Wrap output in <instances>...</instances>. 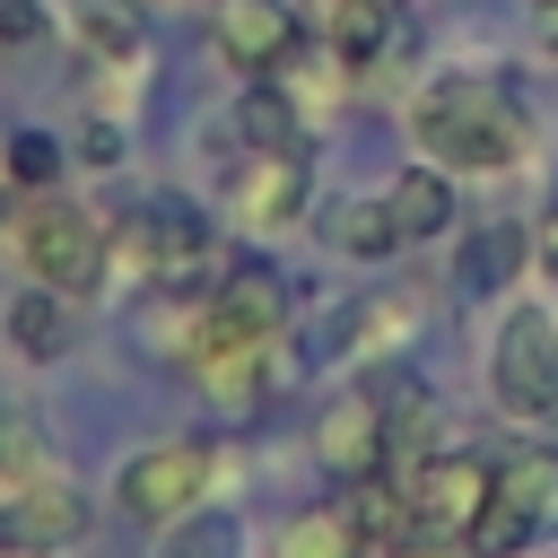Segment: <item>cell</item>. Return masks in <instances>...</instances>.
I'll return each mask as SVG.
<instances>
[{
  "label": "cell",
  "instance_id": "obj_11",
  "mask_svg": "<svg viewBox=\"0 0 558 558\" xmlns=\"http://www.w3.org/2000/svg\"><path fill=\"white\" fill-rule=\"evenodd\" d=\"M523 262H532V227L523 218H480L453 244V288L462 296H514L523 288Z\"/></svg>",
  "mask_w": 558,
  "mask_h": 558
},
{
  "label": "cell",
  "instance_id": "obj_8",
  "mask_svg": "<svg viewBox=\"0 0 558 558\" xmlns=\"http://www.w3.org/2000/svg\"><path fill=\"white\" fill-rule=\"evenodd\" d=\"M218 201L244 235H279L314 209V166H305V148H235Z\"/></svg>",
  "mask_w": 558,
  "mask_h": 558
},
{
  "label": "cell",
  "instance_id": "obj_5",
  "mask_svg": "<svg viewBox=\"0 0 558 558\" xmlns=\"http://www.w3.org/2000/svg\"><path fill=\"white\" fill-rule=\"evenodd\" d=\"M218 480H227V445H218V436H148V445L122 453V471H113V506H122L131 523L166 532L174 514L209 506Z\"/></svg>",
  "mask_w": 558,
  "mask_h": 558
},
{
  "label": "cell",
  "instance_id": "obj_3",
  "mask_svg": "<svg viewBox=\"0 0 558 558\" xmlns=\"http://www.w3.org/2000/svg\"><path fill=\"white\" fill-rule=\"evenodd\" d=\"M9 244L35 288H61L78 305L113 288V227L61 192H26V209H9Z\"/></svg>",
  "mask_w": 558,
  "mask_h": 558
},
{
  "label": "cell",
  "instance_id": "obj_22",
  "mask_svg": "<svg viewBox=\"0 0 558 558\" xmlns=\"http://www.w3.org/2000/svg\"><path fill=\"white\" fill-rule=\"evenodd\" d=\"M44 35H52L44 0H0V44H44Z\"/></svg>",
  "mask_w": 558,
  "mask_h": 558
},
{
  "label": "cell",
  "instance_id": "obj_14",
  "mask_svg": "<svg viewBox=\"0 0 558 558\" xmlns=\"http://www.w3.org/2000/svg\"><path fill=\"white\" fill-rule=\"evenodd\" d=\"M314 235H323L340 262H392V253H401V227H392L384 192H349V201H323V209H314Z\"/></svg>",
  "mask_w": 558,
  "mask_h": 558
},
{
  "label": "cell",
  "instance_id": "obj_7",
  "mask_svg": "<svg viewBox=\"0 0 558 558\" xmlns=\"http://www.w3.org/2000/svg\"><path fill=\"white\" fill-rule=\"evenodd\" d=\"M558 532V445H514L497 453V488H488V514L471 532L480 558H514L532 541Z\"/></svg>",
  "mask_w": 558,
  "mask_h": 558
},
{
  "label": "cell",
  "instance_id": "obj_13",
  "mask_svg": "<svg viewBox=\"0 0 558 558\" xmlns=\"http://www.w3.org/2000/svg\"><path fill=\"white\" fill-rule=\"evenodd\" d=\"M227 131H235V148H305L314 113L296 105V87H288V78H244V96H235Z\"/></svg>",
  "mask_w": 558,
  "mask_h": 558
},
{
  "label": "cell",
  "instance_id": "obj_18",
  "mask_svg": "<svg viewBox=\"0 0 558 558\" xmlns=\"http://www.w3.org/2000/svg\"><path fill=\"white\" fill-rule=\"evenodd\" d=\"M392 17H401V9H384V0H331V17H323V44L340 52V70H349V78L384 61V44H392Z\"/></svg>",
  "mask_w": 558,
  "mask_h": 558
},
{
  "label": "cell",
  "instance_id": "obj_12",
  "mask_svg": "<svg viewBox=\"0 0 558 558\" xmlns=\"http://www.w3.org/2000/svg\"><path fill=\"white\" fill-rule=\"evenodd\" d=\"M0 331H9V349L26 357V366H52V357H70L78 349V296H61V288H17L9 305H0Z\"/></svg>",
  "mask_w": 558,
  "mask_h": 558
},
{
  "label": "cell",
  "instance_id": "obj_26",
  "mask_svg": "<svg viewBox=\"0 0 558 558\" xmlns=\"http://www.w3.org/2000/svg\"><path fill=\"white\" fill-rule=\"evenodd\" d=\"M514 558H558V532H549V541H532V549H514Z\"/></svg>",
  "mask_w": 558,
  "mask_h": 558
},
{
  "label": "cell",
  "instance_id": "obj_17",
  "mask_svg": "<svg viewBox=\"0 0 558 558\" xmlns=\"http://www.w3.org/2000/svg\"><path fill=\"white\" fill-rule=\"evenodd\" d=\"M270 558H366V532H357L349 497H314L270 532Z\"/></svg>",
  "mask_w": 558,
  "mask_h": 558
},
{
  "label": "cell",
  "instance_id": "obj_15",
  "mask_svg": "<svg viewBox=\"0 0 558 558\" xmlns=\"http://www.w3.org/2000/svg\"><path fill=\"white\" fill-rule=\"evenodd\" d=\"M70 44L87 52V70H140L148 52L140 0H70Z\"/></svg>",
  "mask_w": 558,
  "mask_h": 558
},
{
  "label": "cell",
  "instance_id": "obj_1",
  "mask_svg": "<svg viewBox=\"0 0 558 558\" xmlns=\"http://www.w3.org/2000/svg\"><path fill=\"white\" fill-rule=\"evenodd\" d=\"M410 140L427 166H445L453 183L462 174H506L523 166L532 148V113L523 96L497 78V70H436L418 96H410Z\"/></svg>",
  "mask_w": 558,
  "mask_h": 558
},
{
  "label": "cell",
  "instance_id": "obj_4",
  "mask_svg": "<svg viewBox=\"0 0 558 558\" xmlns=\"http://www.w3.org/2000/svg\"><path fill=\"white\" fill-rule=\"evenodd\" d=\"M488 401L523 427H558V305L514 288L488 331Z\"/></svg>",
  "mask_w": 558,
  "mask_h": 558
},
{
  "label": "cell",
  "instance_id": "obj_24",
  "mask_svg": "<svg viewBox=\"0 0 558 558\" xmlns=\"http://www.w3.org/2000/svg\"><path fill=\"white\" fill-rule=\"evenodd\" d=\"M418 558H480L471 541H436V549H418Z\"/></svg>",
  "mask_w": 558,
  "mask_h": 558
},
{
  "label": "cell",
  "instance_id": "obj_10",
  "mask_svg": "<svg viewBox=\"0 0 558 558\" xmlns=\"http://www.w3.org/2000/svg\"><path fill=\"white\" fill-rule=\"evenodd\" d=\"M296 44H305V17L288 0H209V52L235 78H279Z\"/></svg>",
  "mask_w": 558,
  "mask_h": 558
},
{
  "label": "cell",
  "instance_id": "obj_23",
  "mask_svg": "<svg viewBox=\"0 0 558 558\" xmlns=\"http://www.w3.org/2000/svg\"><path fill=\"white\" fill-rule=\"evenodd\" d=\"M532 35H541V61H558V0H541V17H532Z\"/></svg>",
  "mask_w": 558,
  "mask_h": 558
},
{
  "label": "cell",
  "instance_id": "obj_21",
  "mask_svg": "<svg viewBox=\"0 0 558 558\" xmlns=\"http://www.w3.org/2000/svg\"><path fill=\"white\" fill-rule=\"evenodd\" d=\"M70 166H122V113H87V122H78Z\"/></svg>",
  "mask_w": 558,
  "mask_h": 558
},
{
  "label": "cell",
  "instance_id": "obj_28",
  "mask_svg": "<svg viewBox=\"0 0 558 558\" xmlns=\"http://www.w3.org/2000/svg\"><path fill=\"white\" fill-rule=\"evenodd\" d=\"M384 9H410V0H384Z\"/></svg>",
  "mask_w": 558,
  "mask_h": 558
},
{
  "label": "cell",
  "instance_id": "obj_19",
  "mask_svg": "<svg viewBox=\"0 0 558 558\" xmlns=\"http://www.w3.org/2000/svg\"><path fill=\"white\" fill-rule=\"evenodd\" d=\"M157 558H244V514L209 497V506H192L157 532Z\"/></svg>",
  "mask_w": 558,
  "mask_h": 558
},
{
  "label": "cell",
  "instance_id": "obj_9",
  "mask_svg": "<svg viewBox=\"0 0 558 558\" xmlns=\"http://www.w3.org/2000/svg\"><path fill=\"white\" fill-rule=\"evenodd\" d=\"M314 471H323L331 488H357V480L392 471V418H384L375 384H349L340 401L314 410Z\"/></svg>",
  "mask_w": 558,
  "mask_h": 558
},
{
  "label": "cell",
  "instance_id": "obj_16",
  "mask_svg": "<svg viewBox=\"0 0 558 558\" xmlns=\"http://www.w3.org/2000/svg\"><path fill=\"white\" fill-rule=\"evenodd\" d=\"M384 209H392L401 244H427V235H445V227H453V174H445V166H427V157H410V166L384 183Z\"/></svg>",
  "mask_w": 558,
  "mask_h": 558
},
{
  "label": "cell",
  "instance_id": "obj_25",
  "mask_svg": "<svg viewBox=\"0 0 558 558\" xmlns=\"http://www.w3.org/2000/svg\"><path fill=\"white\" fill-rule=\"evenodd\" d=\"M541 253H549V270H558V209H549V227H541Z\"/></svg>",
  "mask_w": 558,
  "mask_h": 558
},
{
  "label": "cell",
  "instance_id": "obj_6",
  "mask_svg": "<svg viewBox=\"0 0 558 558\" xmlns=\"http://www.w3.org/2000/svg\"><path fill=\"white\" fill-rule=\"evenodd\" d=\"M392 480H401V497H410V532H418V549H436V541H471V532H480L488 488H497V462L471 453V445H436V453L401 462ZM418 549H410V558H418Z\"/></svg>",
  "mask_w": 558,
  "mask_h": 558
},
{
  "label": "cell",
  "instance_id": "obj_2",
  "mask_svg": "<svg viewBox=\"0 0 558 558\" xmlns=\"http://www.w3.org/2000/svg\"><path fill=\"white\" fill-rule=\"evenodd\" d=\"M113 279H140L157 296L209 288L218 279V218L192 192H148L140 209L113 218Z\"/></svg>",
  "mask_w": 558,
  "mask_h": 558
},
{
  "label": "cell",
  "instance_id": "obj_20",
  "mask_svg": "<svg viewBox=\"0 0 558 558\" xmlns=\"http://www.w3.org/2000/svg\"><path fill=\"white\" fill-rule=\"evenodd\" d=\"M61 174H70V148H61V131H9V192H61Z\"/></svg>",
  "mask_w": 558,
  "mask_h": 558
},
{
  "label": "cell",
  "instance_id": "obj_27",
  "mask_svg": "<svg viewBox=\"0 0 558 558\" xmlns=\"http://www.w3.org/2000/svg\"><path fill=\"white\" fill-rule=\"evenodd\" d=\"M0 192H9V122H0Z\"/></svg>",
  "mask_w": 558,
  "mask_h": 558
}]
</instances>
